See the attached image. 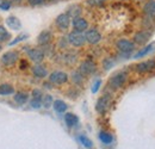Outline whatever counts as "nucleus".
Masks as SVG:
<instances>
[{
	"label": "nucleus",
	"mask_w": 155,
	"mask_h": 149,
	"mask_svg": "<svg viewBox=\"0 0 155 149\" xmlns=\"http://www.w3.org/2000/svg\"><path fill=\"white\" fill-rule=\"evenodd\" d=\"M149 38H150V34L149 32H147V31H138L134 36V41H135V43L142 45V44L147 43L149 41Z\"/></svg>",
	"instance_id": "nucleus-15"
},
{
	"label": "nucleus",
	"mask_w": 155,
	"mask_h": 149,
	"mask_svg": "<svg viewBox=\"0 0 155 149\" xmlns=\"http://www.w3.org/2000/svg\"><path fill=\"white\" fill-rule=\"evenodd\" d=\"M99 140H100L104 144H110V143L112 142L114 137H112V135H111V134L105 132V131H101V132L99 134Z\"/></svg>",
	"instance_id": "nucleus-25"
},
{
	"label": "nucleus",
	"mask_w": 155,
	"mask_h": 149,
	"mask_svg": "<svg viewBox=\"0 0 155 149\" xmlns=\"http://www.w3.org/2000/svg\"><path fill=\"white\" fill-rule=\"evenodd\" d=\"M30 106H31L32 109H39V108L42 106V100H41V99H35V98H32V99L30 100Z\"/></svg>",
	"instance_id": "nucleus-31"
},
{
	"label": "nucleus",
	"mask_w": 155,
	"mask_h": 149,
	"mask_svg": "<svg viewBox=\"0 0 155 149\" xmlns=\"http://www.w3.org/2000/svg\"><path fill=\"white\" fill-rule=\"evenodd\" d=\"M53 108H54V110L58 113H62V112H66L67 111V104L63 101V100H55L54 103H53Z\"/></svg>",
	"instance_id": "nucleus-23"
},
{
	"label": "nucleus",
	"mask_w": 155,
	"mask_h": 149,
	"mask_svg": "<svg viewBox=\"0 0 155 149\" xmlns=\"http://www.w3.org/2000/svg\"><path fill=\"white\" fill-rule=\"evenodd\" d=\"M116 47L122 54H130L134 50V48H135L134 43L128 41V39H119V41H117Z\"/></svg>",
	"instance_id": "nucleus-7"
},
{
	"label": "nucleus",
	"mask_w": 155,
	"mask_h": 149,
	"mask_svg": "<svg viewBox=\"0 0 155 149\" xmlns=\"http://www.w3.org/2000/svg\"><path fill=\"white\" fill-rule=\"evenodd\" d=\"M51 38H53V34L50 31H48V30H44L38 35L37 43L39 45H48L51 42Z\"/></svg>",
	"instance_id": "nucleus-13"
},
{
	"label": "nucleus",
	"mask_w": 155,
	"mask_h": 149,
	"mask_svg": "<svg viewBox=\"0 0 155 149\" xmlns=\"http://www.w3.org/2000/svg\"><path fill=\"white\" fill-rule=\"evenodd\" d=\"M32 74H34V76H36L38 79H43V78H45L48 75V71H47V68L44 66H42L39 63H36L32 67Z\"/></svg>",
	"instance_id": "nucleus-14"
},
{
	"label": "nucleus",
	"mask_w": 155,
	"mask_h": 149,
	"mask_svg": "<svg viewBox=\"0 0 155 149\" xmlns=\"http://www.w3.org/2000/svg\"><path fill=\"white\" fill-rule=\"evenodd\" d=\"M79 141H80V143H81L85 148H92V147H93L92 141H91L87 136H85V135H80V136H79Z\"/></svg>",
	"instance_id": "nucleus-28"
},
{
	"label": "nucleus",
	"mask_w": 155,
	"mask_h": 149,
	"mask_svg": "<svg viewBox=\"0 0 155 149\" xmlns=\"http://www.w3.org/2000/svg\"><path fill=\"white\" fill-rule=\"evenodd\" d=\"M84 75L81 74L79 71H75V72H73L72 73V80H73V82L75 84V85H81L82 82H84Z\"/></svg>",
	"instance_id": "nucleus-27"
},
{
	"label": "nucleus",
	"mask_w": 155,
	"mask_h": 149,
	"mask_svg": "<svg viewBox=\"0 0 155 149\" xmlns=\"http://www.w3.org/2000/svg\"><path fill=\"white\" fill-rule=\"evenodd\" d=\"M28 57H29L32 62H35V63H41V62L44 60L45 54H44V51H43L42 49L31 48V49L28 50Z\"/></svg>",
	"instance_id": "nucleus-8"
},
{
	"label": "nucleus",
	"mask_w": 155,
	"mask_h": 149,
	"mask_svg": "<svg viewBox=\"0 0 155 149\" xmlns=\"http://www.w3.org/2000/svg\"><path fill=\"white\" fill-rule=\"evenodd\" d=\"M49 81L54 85H63L68 81V74L64 72H61V71L53 72L49 75Z\"/></svg>",
	"instance_id": "nucleus-6"
},
{
	"label": "nucleus",
	"mask_w": 155,
	"mask_h": 149,
	"mask_svg": "<svg viewBox=\"0 0 155 149\" xmlns=\"http://www.w3.org/2000/svg\"><path fill=\"white\" fill-rule=\"evenodd\" d=\"M106 0H87V4L91 6H100L105 2Z\"/></svg>",
	"instance_id": "nucleus-33"
},
{
	"label": "nucleus",
	"mask_w": 155,
	"mask_h": 149,
	"mask_svg": "<svg viewBox=\"0 0 155 149\" xmlns=\"http://www.w3.org/2000/svg\"><path fill=\"white\" fill-rule=\"evenodd\" d=\"M155 68V61L154 60H148V61H144V62H141V63H137L135 66V69L138 73H147V72H150Z\"/></svg>",
	"instance_id": "nucleus-12"
},
{
	"label": "nucleus",
	"mask_w": 155,
	"mask_h": 149,
	"mask_svg": "<svg viewBox=\"0 0 155 149\" xmlns=\"http://www.w3.org/2000/svg\"><path fill=\"white\" fill-rule=\"evenodd\" d=\"M72 25H73V29L74 31H79V32H84L88 29V23L87 20L82 17H77V18H73L72 22Z\"/></svg>",
	"instance_id": "nucleus-11"
},
{
	"label": "nucleus",
	"mask_w": 155,
	"mask_h": 149,
	"mask_svg": "<svg viewBox=\"0 0 155 149\" xmlns=\"http://www.w3.org/2000/svg\"><path fill=\"white\" fill-rule=\"evenodd\" d=\"M100 85H101V80H97V81L93 84V86H92V92H93V93H97L98 90L100 88Z\"/></svg>",
	"instance_id": "nucleus-37"
},
{
	"label": "nucleus",
	"mask_w": 155,
	"mask_h": 149,
	"mask_svg": "<svg viewBox=\"0 0 155 149\" xmlns=\"http://www.w3.org/2000/svg\"><path fill=\"white\" fill-rule=\"evenodd\" d=\"M28 37V35H20V36H18V37L16 38V39H13V41H11L8 44L10 45H15V44H17L18 42H20V41H24L25 38Z\"/></svg>",
	"instance_id": "nucleus-35"
},
{
	"label": "nucleus",
	"mask_w": 155,
	"mask_h": 149,
	"mask_svg": "<svg viewBox=\"0 0 155 149\" xmlns=\"http://www.w3.org/2000/svg\"><path fill=\"white\" fill-rule=\"evenodd\" d=\"M47 0H28V2L31 5V6H38V5H42L44 4Z\"/></svg>",
	"instance_id": "nucleus-36"
},
{
	"label": "nucleus",
	"mask_w": 155,
	"mask_h": 149,
	"mask_svg": "<svg viewBox=\"0 0 155 149\" xmlns=\"http://www.w3.org/2000/svg\"><path fill=\"white\" fill-rule=\"evenodd\" d=\"M15 94V87L10 84H1L0 85V95H11Z\"/></svg>",
	"instance_id": "nucleus-21"
},
{
	"label": "nucleus",
	"mask_w": 155,
	"mask_h": 149,
	"mask_svg": "<svg viewBox=\"0 0 155 149\" xmlns=\"http://www.w3.org/2000/svg\"><path fill=\"white\" fill-rule=\"evenodd\" d=\"M12 1L11 0H0V10L2 11H8L11 8Z\"/></svg>",
	"instance_id": "nucleus-30"
},
{
	"label": "nucleus",
	"mask_w": 155,
	"mask_h": 149,
	"mask_svg": "<svg viewBox=\"0 0 155 149\" xmlns=\"http://www.w3.org/2000/svg\"><path fill=\"white\" fill-rule=\"evenodd\" d=\"M96 69H97V66L92 60H86V61L81 62V65L79 67V72L84 76L93 74L96 72Z\"/></svg>",
	"instance_id": "nucleus-5"
},
{
	"label": "nucleus",
	"mask_w": 155,
	"mask_h": 149,
	"mask_svg": "<svg viewBox=\"0 0 155 149\" xmlns=\"http://www.w3.org/2000/svg\"><path fill=\"white\" fill-rule=\"evenodd\" d=\"M75 60H77V57H75V55H73L72 53H67V54L63 55V61H64L67 65H72V63H74Z\"/></svg>",
	"instance_id": "nucleus-29"
},
{
	"label": "nucleus",
	"mask_w": 155,
	"mask_h": 149,
	"mask_svg": "<svg viewBox=\"0 0 155 149\" xmlns=\"http://www.w3.org/2000/svg\"><path fill=\"white\" fill-rule=\"evenodd\" d=\"M13 99H15V101H16L17 104L24 105V104L28 101V99H29V94L26 93V92H17V93L15 94Z\"/></svg>",
	"instance_id": "nucleus-22"
},
{
	"label": "nucleus",
	"mask_w": 155,
	"mask_h": 149,
	"mask_svg": "<svg viewBox=\"0 0 155 149\" xmlns=\"http://www.w3.org/2000/svg\"><path fill=\"white\" fill-rule=\"evenodd\" d=\"M55 24H56V26L60 30L66 31L71 25V17L67 13H61L55 19Z\"/></svg>",
	"instance_id": "nucleus-9"
},
{
	"label": "nucleus",
	"mask_w": 155,
	"mask_h": 149,
	"mask_svg": "<svg viewBox=\"0 0 155 149\" xmlns=\"http://www.w3.org/2000/svg\"><path fill=\"white\" fill-rule=\"evenodd\" d=\"M154 47H155V43H150V44L146 45V47H144V48H142L138 53H136L135 56H134V58H140V57H143L144 55L149 54L150 51H153V50H154Z\"/></svg>",
	"instance_id": "nucleus-20"
},
{
	"label": "nucleus",
	"mask_w": 155,
	"mask_h": 149,
	"mask_svg": "<svg viewBox=\"0 0 155 149\" xmlns=\"http://www.w3.org/2000/svg\"><path fill=\"white\" fill-rule=\"evenodd\" d=\"M54 103V99L50 94H43V98H42V106L45 108V109H49Z\"/></svg>",
	"instance_id": "nucleus-26"
},
{
	"label": "nucleus",
	"mask_w": 155,
	"mask_h": 149,
	"mask_svg": "<svg viewBox=\"0 0 155 149\" xmlns=\"http://www.w3.org/2000/svg\"><path fill=\"white\" fill-rule=\"evenodd\" d=\"M68 43L69 44H72L73 47H82L85 43H86V38H85V35H84V32H79V31H72V32H69V35H68Z\"/></svg>",
	"instance_id": "nucleus-3"
},
{
	"label": "nucleus",
	"mask_w": 155,
	"mask_h": 149,
	"mask_svg": "<svg viewBox=\"0 0 155 149\" xmlns=\"http://www.w3.org/2000/svg\"><path fill=\"white\" fill-rule=\"evenodd\" d=\"M127 81V74L124 72H118L115 75H112L109 80V86L112 90H118Z\"/></svg>",
	"instance_id": "nucleus-2"
},
{
	"label": "nucleus",
	"mask_w": 155,
	"mask_h": 149,
	"mask_svg": "<svg viewBox=\"0 0 155 149\" xmlns=\"http://www.w3.org/2000/svg\"><path fill=\"white\" fill-rule=\"evenodd\" d=\"M6 24H7V26H8L10 29L16 30V31L20 30V28H21L20 20L17 18V17H15V16H10L8 18L6 19Z\"/></svg>",
	"instance_id": "nucleus-16"
},
{
	"label": "nucleus",
	"mask_w": 155,
	"mask_h": 149,
	"mask_svg": "<svg viewBox=\"0 0 155 149\" xmlns=\"http://www.w3.org/2000/svg\"><path fill=\"white\" fill-rule=\"evenodd\" d=\"M110 105H111V97L109 94H104L103 97L98 99L97 104H96V110L99 113H105L109 110Z\"/></svg>",
	"instance_id": "nucleus-4"
},
{
	"label": "nucleus",
	"mask_w": 155,
	"mask_h": 149,
	"mask_svg": "<svg viewBox=\"0 0 155 149\" xmlns=\"http://www.w3.org/2000/svg\"><path fill=\"white\" fill-rule=\"evenodd\" d=\"M11 1H12V2H20L21 0H11Z\"/></svg>",
	"instance_id": "nucleus-39"
},
{
	"label": "nucleus",
	"mask_w": 155,
	"mask_h": 149,
	"mask_svg": "<svg viewBox=\"0 0 155 149\" xmlns=\"http://www.w3.org/2000/svg\"><path fill=\"white\" fill-rule=\"evenodd\" d=\"M18 60H19V53L17 50H8V51H6V53L2 54L1 58H0V62L5 67H11Z\"/></svg>",
	"instance_id": "nucleus-1"
},
{
	"label": "nucleus",
	"mask_w": 155,
	"mask_h": 149,
	"mask_svg": "<svg viewBox=\"0 0 155 149\" xmlns=\"http://www.w3.org/2000/svg\"><path fill=\"white\" fill-rule=\"evenodd\" d=\"M31 95H32V98H35V99H41V100H42V98H43V93H42L41 90H34Z\"/></svg>",
	"instance_id": "nucleus-34"
},
{
	"label": "nucleus",
	"mask_w": 155,
	"mask_h": 149,
	"mask_svg": "<svg viewBox=\"0 0 155 149\" xmlns=\"http://www.w3.org/2000/svg\"><path fill=\"white\" fill-rule=\"evenodd\" d=\"M1 50H2V43L0 42V51H1Z\"/></svg>",
	"instance_id": "nucleus-40"
},
{
	"label": "nucleus",
	"mask_w": 155,
	"mask_h": 149,
	"mask_svg": "<svg viewBox=\"0 0 155 149\" xmlns=\"http://www.w3.org/2000/svg\"><path fill=\"white\" fill-rule=\"evenodd\" d=\"M10 39H11V34L8 32V30L5 26L0 25V42L5 43V42H8Z\"/></svg>",
	"instance_id": "nucleus-24"
},
{
	"label": "nucleus",
	"mask_w": 155,
	"mask_h": 149,
	"mask_svg": "<svg viewBox=\"0 0 155 149\" xmlns=\"http://www.w3.org/2000/svg\"><path fill=\"white\" fill-rule=\"evenodd\" d=\"M64 122H66V124H67L68 128H73V127H75L78 124L79 118H78L74 113L68 112V113L64 114Z\"/></svg>",
	"instance_id": "nucleus-18"
},
{
	"label": "nucleus",
	"mask_w": 155,
	"mask_h": 149,
	"mask_svg": "<svg viewBox=\"0 0 155 149\" xmlns=\"http://www.w3.org/2000/svg\"><path fill=\"white\" fill-rule=\"evenodd\" d=\"M85 38H86L87 43L97 44V43H99L101 41V35H100V32L98 31L97 29H90V30H86Z\"/></svg>",
	"instance_id": "nucleus-10"
},
{
	"label": "nucleus",
	"mask_w": 155,
	"mask_h": 149,
	"mask_svg": "<svg viewBox=\"0 0 155 149\" xmlns=\"http://www.w3.org/2000/svg\"><path fill=\"white\" fill-rule=\"evenodd\" d=\"M143 12L150 17V18H154L155 17V1L154 0H150V1H147L143 6Z\"/></svg>",
	"instance_id": "nucleus-17"
},
{
	"label": "nucleus",
	"mask_w": 155,
	"mask_h": 149,
	"mask_svg": "<svg viewBox=\"0 0 155 149\" xmlns=\"http://www.w3.org/2000/svg\"><path fill=\"white\" fill-rule=\"evenodd\" d=\"M48 1H56V0H48Z\"/></svg>",
	"instance_id": "nucleus-41"
},
{
	"label": "nucleus",
	"mask_w": 155,
	"mask_h": 149,
	"mask_svg": "<svg viewBox=\"0 0 155 149\" xmlns=\"http://www.w3.org/2000/svg\"><path fill=\"white\" fill-rule=\"evenodd\" d=\"M26 67H28V62H26L25 60L20 61V69H25Z\"/></svg>",
	"instance_id": "nucleus-38"
},
{
	"label": "nucleus",
	"mask_w": 155,
	"mask_h": 149,
	"mask_svg": "<svg viewBox=\"0 0 155 149\" xmlns=\"http://www.w3.org/2000/svg\"><path fill=\"white\" fill-rule=\"evenodd\" d=\"M67 15L71 18L80 17V15H81V6H79V5H72V6H69L68 7V11H67Z\"/></svg>",
	"instance_id": "nucleus-19"
},
{
	"label": "nucleus",
	"mask_w": 155,
	"mask_h": 149,
	"mask_svg": "<svg viewBox=\"0 0 155 149\" xmlns=\"http://www.w3.org/2000/svg\"><path fill=\"white\" fill-rule=\"evenodd\" d=\"M114 61H112V58H110V57H107V58H105L104 61H103V66H104V68L107 71V69H110L112 66H114Z\"/></svg>",
	"instance_id": "nucleus-32"
}]
</instances>
